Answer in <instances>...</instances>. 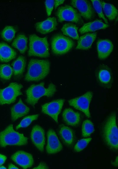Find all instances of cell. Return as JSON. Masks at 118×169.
<instances>
[{
  "mask_svg": "<svg viewBox=\"0 0 118 169\" xmlns=\"http://www.w3.org/2000/svg\"><path fill=\"white\" fill-rule=\"evenodd\" d=\"M64 101V99H60L45 103L42 106V111L44 114L50 116L58 123V117L61 111Z\"/></svg>",
  "mask_w": 118,
  "mask_h": 169,
  "instance_id": "12",
  "label": "cell"
},
{
  "mask_svg": "<svg viewBox=\"0 0 118 169\" xmlns=\"http://www.w3.org/2000/svg\"><path fill=\"white\" fill-rule=\"evenodd\" d=\"M112 164L115 166V167H117L118 165V156H117L116 158L115 159V160L114 162H112Z\"/></svg>",
  "mask_w": 118,
  "mask_h": 169,
  "instance_id": "38",
  "label": "cell"
},
{
  "mask_svg": "<svg viewBox=\"0 0 118 169\" xmlns=\"http://www.w3.org/2000/svg\"><path fill=\"white\" fill-rule=\"evenodd\" d=\"M11 159L24 169L31 167L34 162L32 155L23 151L16 152L12 156Z\"/></svg>",
  "mask_w": 118,
  "mask_h": 169,
  "instance_id": "14",
  "label": "cell"
},
{
  "mask_svg": "<svg viewBox=\"0 0 118 169\" xmlns=\"http://www.w3.org/2000/svg\"><path fill=\"white\" fill-rule=\"evenodd\" d=\"M44 83L42 82L38 84H33L26 91L27 98L26 102L29 104L34 106L40 97L43 96L48 97L53 96L56 92L55 85L50 84L47 88L44 87Z\"/></svg>",
  "mask_w": 118,
  "mask_h": 169,
  "instance_id": "3",
  "label": "cell"
},
{
  "mask_svg": "<svg viewBox=\"0 0 118 169\" xmlns=\"http://www.w3.org/2000/svg\"><path fill=\"white\" fill-rule=\"evenodd\" d=\"M58 133L64 144L68 147H72L74 143L75 136L73 130L63 124L59 127Z\"/></svg>",
  "mask_w": 118,
  "mask_h": 169,
  "instance_id": "17",
  "label": "cell"
},
{
  "mask_svg": "<svg viewBox=\"0 0 118 169\" xmlns=\"http://www.w3.org/2000/svg\"><path fill=\"white\" fill-rule=\"evenodd\" d=\"M13 73L12 68L9 64H3L0 66V78L4 80L9 79Z\"/></svg>",
  "mask_w": 118,
  "mask_h": 169,
  "instance_id": "29",
  "label": "cell"
},
{
  "mask_svg": "<svg viewBox=\"0 0 118 169\" xmlns=\"http://www.w3.org/2000/svg\"><path fill=\"white\" fill-rule=\"evenodd\" d=\"M94 131V127L91 121L87 119L83 122L81 132L82 136L84 137H88Z\"/></svg>",
  "mask_w": 118,
  "mask_h": 169,
  "instance_id": "28",
  "label": "cell"
},
{
  "mask_svg": "<svg viewBox=\"0 0 118 169\" xmlns=\"http://www.w3.org/2000/svg\"><path fill=\"white\" fill-rule=\"evenodd\" d=\"M8 168L9 169H18V168L15 166L12 163L8 165Z\"/></svg>",
  "mask_w": 118,
  "mask_h": 169,
  "instance_id": "39",
  "label": "cell"
},
{
  "mask_svg": "<svg viewBox=\"0 0 118 169\" xmlns=\"http://www.w3.org/2000/svg\"><path fill=\"white\" fill-rule=\"evenodd\" d=\"M97 36L96 33H87L80 37L76 48V50H88L90 48Z\"/></svg>",
  "mask_w": 118,
  "mask_h": 169,
  "instance_id": "20",
  "label": "cell"
},
{
  "mask_svg": "<svg viewBox=\"0 0 118 169\" xmlns=\"http://www.w3.org/2000/svg\"><path fill=\"white\" fill-rule=\"evenodd\" d=\"M47 144L46 147L47 153L52 154L60 151L63 149V146L55 131L52 129H50L47 132Z\"/></svg>",
  "mask_w": 118,
  "mask_h": 169,
  "instance_id": "13",
  "label": "cell"
},
{
  "mask_svg": "<svg viewBox=\"0 0 118 169\" xmlns=\"http://www.w3.org/2000/svg\"><path fill=\"white\" fill-rule=\"evenodd\" d=\"M78 30V27L76 25L71 23L65 24L61 29L64 35L77 40L79 38Z\"/></svg>",
  "mask_w": 118,
  "mask_h": 169,
  "instance_id": "26",
  "label": "cell"
},
{
  "mask_svg": "<svg viewBox=\"0 0 118 169\" xmlns=\"http://www.w3.org/2000/svg\"><path fill=\"white\" fill-rule=\"evenodd\" d=\"M28 139L23 134L15 131L13 125L11 124L0 132V146L3 147L8 145H24L27 144Z\"/></svg>",
  "mask_w": 118,
  "mask_h": 169,
  "instance_id": "4",
  "label": "cell"
},
{
  "mask_svg": "<svg viewBox=\"0 0 118 169\" xmlns=\"http://www.w3.org/2000/svg\"><path fill=\"white\" fill-rule=\"evenodd\" d=\"M92 96V92L88 91L80 96L70 100L68 103L70 106L81 111L89 118L91 115L89 106Z\"/></svg>",
  "mask_w": 118,
  "mask_h": 169,
  "instance_id": "10",
  "label": "cell"
},
{
  "mask_svg": "<svg viewBox=\"0 0 118 169\" xmlns=\"http://www.w3.org/2000/svg\"><path fill=\"white\" fill-rule=\"evenodd\" d=\"M95 75L97 82L102 87L110 88L113 82V77L111 68L104 64L99 65L95 71Z\"/></svg>",
  "mask_w": 118,
  "mask_h": 169,
  "instance_id": "9",
  "label": "cell"
},
{
  "mask_svg": "<svg viewBox=\"0 0 118 169\" xmlns=\"http://www.w3.org/2000/svg\"><path fill=\"white\" fill-rule=\"evenodd\" d=\"M31 138L33 144L41 152L44 150L45 137L43 129L38 125L34 126L31 133Z\"/></svg>",
  "mask_w": 118,
  "mask_h": 169,
  "instance_id": "15",
  "label": "cell"
},
{
  "mask_svg": "<svg viewBox=\"0 0 118 169\" xmlns=\"http://www.w3.org/2000/svg\"><path fill=\"white\" fill-rule=\"evenodd\" d=\"M91 140V138H88L79 140L74 146V150L77 152L81 151L87 146Z\"/></svg>",
  "mask_w": 118,
  "mask_h": 169,
  "instance_id": "33",
  "label": "cell"
},
{
  "mask_svg": "<svg viewBox=\"0 0 118 169\" xmlns=\"http://www.w3.org/2000/svg\"><path fill=\"white\" fill-rule=\"evenodd\" d=\"M49 168V167L45 163L43 162H41L37 167L34 168L33 169H46Z\"/></svg>",
  "mask_w": 118,
  "mask_h": 169,
  "instance_id": "35",
  "label": "cell"
},
{
  "mask_svg": "<svg viewBox=\"0 0 118 169\" xmlns=\"http://www.w3.org/2000/svg\"><path fill=\"white\" fill-rule=\"evenodd\" d=\"M62 117L66 124L72 126L78 125L81 119L80 114L70 108L65 109L62 113Z\"/></svg>",
  "mask_w": 118,
  "mask_h": 169,
  "instance_id": "19",
  "label": "cell"
},
{
  "mask_svg": "<svg viewBox=\"0 0 118 169\" xmlns=\"http://www.w3.org/2000/svg\"><path fill=\"white\" fill-rule=\"evenodd\" d=\"M6 169V168L4 166H0V169Z\"/></svg>",
  "mask_w": 118,
  "mask_h": 169,
  "instance_id": "40",
  "label": "cell"
},
{
  "mask_svg": "<svg viewBox=\"0 0 118 169\" xmlns=\"http://www.w3.org/2000/svg\"><path fill=\"white\" fill-rule=\"evenodd\" d=\"M29 56L47 58L50 56L49 45L46 36L40 38L35 34L29 36Z\"/></svg>",
  "mask_w": 118,
  "mask_h": 169,
  "instance_id": "5",
  "label": "cell"
},
{
  "mask_svg": "<svg viewBox=\"0 0 118 169\" xmlns=\"http://www.w3.org/2000/svg\"><path fill=\"white\" fill-rule=\"evenodd\" d=\"M74 45V42L71 39L60 34L55 35L51 40L52 52L57 55L67 53L73 48Z\"/></svg>",
  "mask_w": 118,
  "mask_h": 169,
  "instance_id": "6",
  "label": "cell"
},
{
  "mask_svg": "<svg viewBox=\"0 0 118 169\" xmlns=\"http://www.w3.org/2000/svg\"><path fill=\"white\" fill-rule=\"evenodd\" d=\"M91 1L94 9L97 12L99 18L103 19L106 24H108V21L105 17L103 12L100 1L99 0H91Z\"/></svg>",
  "mask_w": 118,
  "mask_h": 169,
  "instance_id": "32",
  "label": "cell"
},
{
  "mask_svg": "<svg viewBox=\"0 0 118 169\" xmlns=\"http://www.w3.org/2000/svg\"><path fill=\"white\" fill-rule=\"evenodd\" d=\"M57 25L56 18L52 17H49L43 21L36 23L35 27L38 32L45 34L55 30Z\"/></svg>",
  "mask_w": 118,
  "mask_h": 169,
  "instance_id": "18",
  "label": "cell"
},
{
  "mask_svg": "<svg viewBox=\"0 0 118 169\" xmlns=\"http://www.w3.org/2000/svg\"><path fill=\"white\" fill-rule=\"evenodd\" d=\"M65 0H54V5L55 9L59 5L62 4L64 2Z\"/></svg>",
  "mask_w": 118,
  "mask_h": 169,
  "instance_id": "36",
  "label": "cell"
},
{
  "mask_svg": "<svg viewBox=\"0 0 118 169\" xmlns=\"http://www.w3.org/2000/svg\"><path fill=\"white\" fill-rule=\"evenodd\" d=\"M17 56L15 51L7 44L0 43V61L7 62L14 59Z\"/></svg>",
  "mask_w": 118,
  "mask_h": 169,
  "instance_id": "22",
  "label": "cell"
},
{
  "mask_svg": "<svg viewBox=\"0 0 118 169\" xmlns=\"http://www.w3.org/2000/svg\"><path fill=\"white\" fill-rule=\"evenodd\" d=\"M23 86L15 82L11 83L6 87L0 89V105L10 104L14 102L17 97L22 95Z\"/></svg>",
  "mask_w": 118,
  "mask_h": 169,
  "instance_id": "8",
  "label": "cell"
},
{
  "mask_svg": "<svg viewBox=\"0 0 118 169\" xmlns=\"http://www.w3.org/2000/svg\"><path fill=\"white\" fill-rule=\"evenodd\" d=\"M109 25L104 23L101 20L97 19L84 24L79 31L81 34L95 31L101 29H105Z\"/></svg>",
  "mask_w": 118,
  "mask_h": 169,
  "instance_id": "21",
  "label": "cell"
},
{
  "mask_svg": "<svg viewBox=\"0 0 118 169\" xmlns=\"http://www.w3.org/2000/svg\"><path fill=\"white\" fill-rule=\"evenodd\" d=\"M59 22L68 21L82 24L83 21L77 10L72 6L66 5L59 7L56 12Z\"/></svg>",
  "mask_w": 118,
  "mask_h": 169,
  "instance_id": "7",
  "label": "cell"
},
{
  "mask_svg": "<svg viewBox=\"0 0 118 169\" xmlns=\"http://www.w3.org/2000/svg\"><path fill=\"white\" fill-rule=\"evenodd\" d=\"M101 5L104 13L109 20L112 21L115 19L118 15V10L113 5L100 1Z\"/></svg>",
  "mask_w": 118,
  "mask_h": 169,
  "instance_id": "27",
  "label": "cell"
},
{
  "mask_svg": "<svg viewBox=\"0 0 118 169\" xmlns=\"http://www.w3.org/2000/svg\"><path fill=\"white\" fill-rule=\"evenodd\" d=\"M38 117V114H37L28 116L24 117L16 127V129H18L20 128L27 127L33 121L37 119Z\"/></svg>",
  "mask_w": 118,
  "mask_h": 169,
  "instance_id": "31",
  "label": "cell"
},
{
  "mask_svg": "<svg viewBox=\"0 0 118 169\" xmlns=\"http://www.w3.org/2000/svg\"><path fill=\"white\" fill-rule=\"evenodd\" d=\"M113 47L112 43L109 39H102L99 40L97 42L99 58L100 59L106 58L112 52Z\"/></svg>",
  "mask_w": 118,
  "mask_h": 169,
  "instance_id": "16",
  "label": "cell"
},
{
  "mask_svg": "<svg viewBox=\"0 0 118 169\" xmlns=\"http://www.w3.org/2000/svg\"><path fill=\"white\" fill-rule=\"evenodd\" d=\"M6 158V157L5 156L0 154V166L4 163Z\"/></svg>",
  "mask_w": 118,
  "mask_h": 169,
  "instance_id": "37",
  "label": "cell"
},
{
  "mask_svg": "<svg viewBox=\"0 0 118 169\" xmlns=\"http://www.w3.org/2000/svg\"><path fill=\"white\" fill-rule=\"evenodd\" d=\"M16 32V30L13 27L8 26L5 27L2 30L1 35L4 40L10 42L14 38Z\"/></svg>",
  "mask_w": 118,
  "mask_h": 169,
  "instance_id": "30",
  "label": "cell"
},
{
  "mask_svg": "<svg viewBox=\"0 0 118 169\" xmlns=\"http://www.w3.org/2000/svg\"><path fill=\"white\" fill-rule=\"evenodd\" d=\"M26 64L25 58L19 56L12 63L13 73L15 76L19 77L23 73Z\"/></svg>",
  "mask_w": 118,
  "mask_h": 169,
  "instance_id": "25",
  "label": "cell"
},
{
  "mask_svg": "<svg viewBox=\"0 0 118 169\" xmlns=\"http://www.w3.org/2000/svg\"><path fill=\"white\" fill-rule=\"evenodd\" d=\"M54 0H46L45 2V7L48 16H50L53 11L54 5Z\"/></svg>",
  "mask_w": 118,
  "mask_h": 169,
  "instance_id": "34",
  "label": "cell"
},
{
  "mask_svg": "<svg viewBox=\"0 0 118 169\" xmlns=\"http://www.w3.org/2000/svg\"><path fill=\"white\" fill-rule=\"evenodd\" d=\"M27 38L24 34H19L13 41L12 46L21 53H24L27 49Z\"/></svg>",
  "mask_w": 118,
  "mask_h": 169,
  "instance_id": "24",
  "label": "cell"
},
{
  "mask_svg": "<svg viewBox=\"0 0 118 169\" xmlns=\"http://www.w3.org/2000/svg\"><path fill=\"white\" fill-rule=\"evenodd\" d=\"M30 109L22 102L21 99L19 102L11 108V119L14 121L18 118L27 114L29 111Z\"/></svg>",
  "mask_w": 118,
  "mask_h": 169,
  "instance_id": "23",
  "label": "cell"
},
{
  "mask_svg": "<svg viewBox=\"0 0 118 169\" xmlns=\"http://www.w3.org/2000/svg\"><path fill=\"white\" fill-rule=\"evenodd\" d=\"M70 4L78 10L81 17L86 20H91L95 16L94 8L88 0H72L70 1Z\"/></svg>",
  "mask_w": 118,
  "mask_h": 169,
  "instance_id": "11",
  "label": "cell"
},
{
  "mask_svg": "<svg viewBox=\"0 0 118 169\" xmlns=\"http://www.w3.org/2000/svg\"><path fill=\"white\" fill-rule=\"evenodd\" d=\"M101 136L104 144L114 151L118 150V129L116 124V115L112 113L103 123L101 131Z\"/></svg>",
  "mask_w": 118,
  "mask_h": 169,
  "instance_id": "1",
  "label": "cell"
},
{
  "mask_svg": "<svg viewBox=\"0 0 118 169\" xmlns=\"http://www.w3.org/2000/svg\"><path fill=\"white\" fill-rule=\"evenodd\" d=\"M50 66V63L48 60L31 59L29 63L25 80L37 81L44 79L49 73Z\"/></svg>",
  "mask_w": 118,
  "mask_h": 169,
  "instance_id": "2",
  "label": "cell"
}]
</instances>
